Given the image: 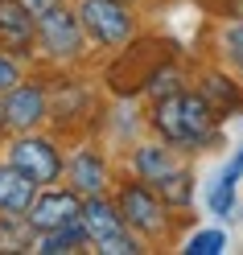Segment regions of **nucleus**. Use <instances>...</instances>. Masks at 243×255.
Here are the masks:
<instances>
[{
  "mask_svg": "<svg viewBox=\"0 0 243 255\" xmlns=\"http://www.w3.org/2000/svg\"><path fill=\"white\" fill-rule=\"evenodd\" d=\"M116 202H120V214H124V222L132 227L144 243H161V239H169V206H165V198L157 194V189L149 185V181H124L120 185V194H116Z\"/></svg>",
  "mask_w": 243,
  "mask_h": 255,
  "instance_id": "obj_1",
  "label": "nucleus"
},
{
  "mask_svg": "<svg viewBox=\"0 0 243 255\" xmlns=\"http://www.w3.org/2000/svg\"><path fill=\"white\" fill-rule=\"evenodd\" d=\"M74 8H78L87 37L103 50H120L136 37V12L128 0H78Z\"/></svg>",
  "mask_w": 243,
  "mask_h": 255,
  "instance_id": "obj_2",
  "label": "nucleus"
},
{
  "mask_svg": "<svg viewBox=\"0 0 243 255\" xmlns=\"http://www.w3.org/2000/svg\"><path fill=\"white\" fill-rule=\"evenodd\" d=\"M87 29L83 21H78V8H54L45 12V17H37V45L41 54L50 62H78L87 54Z\"/></svg>",
  "mask_w": 243,
  "mask_h": 255,
  "instance_id": "obj_3",
  "label": "nucleus"
},
{
  "mask_svg": "<svg viewBox=\"0 0 243 255\" xmlns=\"http://www.w3.org/2000/svg\"><path fill=\"white\" fill-rule=\"evenodd\" d=\"M83 202H87V198L78 194L74 185H70V189L41 185L25 218L37 227V235H41V231H62V227H70V222H78V218H83Z\"/></svg>",
  "mask_w": 243,
  "mask_h": 255,
  "instance_id": "obj_4",
  "label": "nucleus"
},
{
  "mask_svg": "<svg viewBox=\"0 0 243 255\" xmlns=\"http://www.w3.org/2000/svg\"><path fill=\"white\" fill-rule=\"evenodd\" d=\"M8 161L17 169H25L37 185H54L62 177V152H58L54 140H45V136H21V140H12Z\"/></svg>",
  "mask_w": 243,
  "mask_h": 255,
  "instance_id": "obj_5",
  "label": "nucleus"
},
{
  "mask_svg": "<svg viewBox=\"0 0 243 255\" xmlns=\"http://www.w3.org/2000/svg\"><path fill=\"white\" fill-rule=\"evenodd\" d=\"M37 45V17L25 0H0V50L12 58H29Z\"/></svg>",
  "mask_w": 243,
  "mask_h": 255,
  "instance_id": "obj_6",
  "label": "nucleus"
},
{
  "mask_svg": "<svg viewBox=\"0 0 243 255\" xmlns=\"http://www.w3.org/2000/svg\"><path fill=\"white\" fill-rule=\"evenodd\" d=\"M4 116H8V128H17V132H29V128H37L45 116H50V103H45V87L41 83H21L4 95Z\"/></svg>",
  "mask_w": 243,
  "mask_h": 255,
  "instance_id": "obj_7",
  "label": "nucleus"
},
{
  "mask_svg": "<svg viewBox=\"0 0 243 255\" xmlns=\"http://www.w3.org/2000/svg\"><path fill=\"white\" fill-rule=\"evenodd\" d=\"M83 222H87V235H91L95 247L107 243V239H116V235H124V231H132L124 222V214H120V202H107L103 194L83 202Z\"/></svg>",
  "mask_w": 243,
  "mask_h": 255,
  "instance_id": "obj_8",
  "label": "nucleus"
},
{
  "mask_svg": "<svg viewBox=\"0 0 243 255\" xmlns=\"http://www.w3.org/2000/svg\"><path fill=\"white\" fill-rule=\"evenodd\" d=\"M37 189H41V185L29 177L25 169H17L12 161L0 165V214H29Z\"/></svg>",
  "mask_w": 243,
  "mask_h": 255,
  "instance_id": "obj_9",
  "label": "nucleus"
},
{
  "mask_svg": "<svg viewBox=\"0 0 243 255\" xmlns=\"http://www.w3.org/2000/svg\"><path fill=\"white\" fill-rule=\"evenodd\" d=\"M66 177H70V185H74L83 198H95V194H103V189H107L111 173H107V161H103L95 148H83V152H74V156H70Z\"/></svg>",
  "mask_w": 243,
  "mask_h": 255,
  "instance_id": "obj_10",
  "label": "nucleus"
},
{
  "mask_svg": "<svg viewBox=\"0 0 243 255\" xmlns=\"http://www.w3.org/2000/svg\"><path fill=\"white\" fill-rule=\"evenodd\" d=\"M149 128L165 140V144H173L177 152H190V140H186V124H182V91L169 95V99H157L153 111H149Z\"/></svg>",
  "mask_w": 243,
  "mask_h": 255,
  "instance_id": "obj_11",
  "label": "nucleus"
},
{
  "mask_svg": "<svg viewBox=\"0 0 243 255\" xmlns=\"http://www.w3.org/2000/svg\"><path fill=\"white\" fill-rule=\"evenodd\" d=\"M177 165H182V161H177V148L173 144H165V140H149V144H136V152H132V173H136V177L140 181H161V177H165V173H173Z\"/></svg>",
  "mask_w": 243,
  "mask_h": 255,
  "instance_id": "obj_12",
  "label": "nucleus"
},
{
  "mask_svg": "<svg viewBox=\"0 0 243 255\" xmlns=\"http://www.w3.org/2000/svg\"><path fill=\"white\" fill-rule=\"evenodd\" d=\"M153 189L165 198L169 210H190V206H194V189H198V185H194V173H190L186 165H177V169L165 173L161 181H153Z\"/></svg>",
  "mask_w": 243,
  "mask_h": 255,
  "instance_id": "obj_13",
  "label": "nucleus"
},
{
  "mask_svg": "<svg viewBox=\"0 0 243 255\" xmlns=\"http://www.w3.org/2000/svg\"><path fill=\"white\" fill-rule=\"evenodd\" d=\"M87 243H91L87 222L78 218V222H70V227H62V231H41L33 251H41V255H66V251H78V247H87Z\"/></svg>",
  "mask_w": 243,
  "mask_h": 255,
  "instance_id": "obj_14",
  "label": "nucleus"
},
{
  "mask_svg": "<svg viewBox=\"0 0 243 255\" xmlns=\"http://www.w3.org/2000/svg\"><path fill=\"white\" fill-rule=\"evenodd\" d=\"M198 91L206 95L210 103H215V111H219V116H227V111H239V107H243V91H239L227 74H215V70H210V74H202Z\"/></svg>",
  "mask_w": 243,
  "mask_h": 255,
  "instance_id": "obj_15",
  "label": "nucleus"
},
{
  "mask_svg": "<svg viewBox=\"0 0 243 255\" xmlns=\"http://www.w3.org/2000/svg\"><path fill=\"white\" fill-rule=\"evenodd\" d=\"M33 247H37V227L25 214L0 218V251H33Z\"/></svg>",
  "mask_w": 243,
  "mask_h": 255,
  "instance_id": "obj_16",
  "label": "nucleus"
},
{
  "mask_svg": "<svg viewBox=\"0 0 243 255\" xmlns=\"http://www.w3.org/2000/svg\"><path fill=\"white\" fill-rule=\"evenodd\" d=\"M177 91H186V74L177 70V66H157L153 74H149V83H144V95L157 103V99H169V95H177Z\"/></svg>",
  "mask_w": 243,
  "mask_h": 255,
  "instance_id": "obj_17",
  "label": "nucleus"
},
{
  "mask_svg": "<svg viewBox=\"0 0 243 255\" xmlns=\"http://www.w3.org/2000/svg\"><path fill=\"white\" fill-rule=\"evenodd\" d=\"M223 58H227V66L235 74H243V21L223 29Z\"/></svg>",
  "mask_w": 243,
  "mask_h": 255,
  "instance_id": "obj_18",
  "label": "nucleus"
},
{
  "mask_svg": "<svg viewBox=\"0 0 243 255\" xmlns=\"http://www.w3.org/2000/svg\"><path fill=\"white\" fill-rule=\"evenodd\" d=\"M227 247V235L223 231H198V235H190V243L182 247L186 255H219Z\"/></svg>",
  "mask_w": 243,
  "mask_h": 255,
  "instance_id": "obj_19",
  "label": "nucleus"
},
{
  "mask_svg": "<svg viewBox=\"0 0 243 255\" xmlns=\"http://www.w3.org/2000/svg\"><path fill=\"white\" fill-rule=\"evenodd\" d=\"M210 214H219V218H235L239 214V202H235V185H223L215 181V189H210Z\"/></svg>",
  "mask_w": 243,
  "mask_h": 255,
  "instance_id": "obj_20",
  "label": "nucleus"
},
{
  "mask_svg": "<svg viewBox=\"0 0 243 255\" xmlns=\"http://www.w3.org/2000/svg\"><path fill=\"white\" fill-rule=\"evenodd\" d=\"M95 251H99V255H140L144 243H140L136 231H124V235H116V239H107V243H99Z\"/></svg>",
  "mask_w": 243,
  "mask_h": 255,
  "instance_id": "obj_21",
  "label": "nucleus"
},
{
  "mask_svg": "<svg viewBox=\"0 0 243 255\" xmlns=\"http://www.w3.org/2000/svg\"><path fill=\"white\" fill-rule=\"evenodd\" d=\"M17 83H21V66H17V58H12L8 50H0V95H8Z\"/></svg>",
  "mask_w": 243,
  "mask_h": 255,
  "instance_id": "obj_22",
  "label": "nucleus"
},
{
  "mask_svg": "<svg viewBox=\"0 0 243 255\" xmlns=\"http://www.w3.org/2000/svg\"><path fill=\"white\" fill-rule=\"evenodd\" d=\"M239 177H243V144L235 148V156H231V161L223 165V173H219L223 185H239Z\"/></svg>",
  "mask_w": 243,
  "mask_h": 255,
  "instance_id": "obj_23",
  "label": "nucleus"
},
{
  "mask_svg": "<svg viewBox=\"0 0 243 255\" xmlns=\"http://www.w3.org/2000/svg\"><path fill=\"white\" fill-rule=\"evenodd\" d=\"M25 4H29V12H33V17H45V12L62 8V4H66V0H25Z\"/></svg>",
  "mask_w": 243,
  "mask_h": 255,
  "instance_id": "obj_24",
  "label": "nucleus"
},
{
  "mask_svg": "<svg viewBox=\"0 0 243 255\" xmlns=\"http://www.w3.org/2000/svg\"><path fill=\"white\" fill-rule=\"evenodd\" d=\"M0 128H8V116H4V95H0Z\"/></svg>",
  "mask_w": 243,
  "mask_h": 255,
  "instance_id": "obj_25",
  "label": "nucleus"
}]
</instances>
